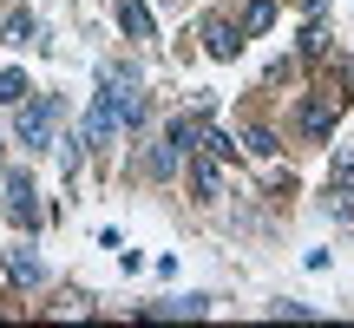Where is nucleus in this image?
<instances>
[{"mask_svg": "<svg viewBox=\"0 0 354 328\" xmlns=\"http://www.w3.org/2000/svg\"><path fill=\"white\" fill-rule=\"evenodd\" d=\"M53 125H59V99H53V92L26 99L20 118H13V138H20V152H46V145H53Z\"/></svg>", "mask_w": 354, "mask_h": 328, "instance_id": "obj_1", "label": "nucleus"}, {"mask_svg": "<svg viewBox=\"0 0 354 328\" xmlns=\"http://www.w3.org/2000/svg\"><path fill=\"white\" fill-rule=\"evenodd\" d=\"M203 53H210V60H236L243 53V26L236 20H203Z\"/></svg>", "mask_w": 354, "mask_h": 328, "instance_id": "obj_2", "label": "nucleus"}, {"mask_svg": "<svg viewBox=\"0 0 354 328\" xmlns=\"http://www.w3.org/2000/svg\"><path fill=\"white\" fill-rule=\"evenodd\" d=\"M7 217H13V224H26V230L39 224V203H33V177H26V171H13V177H7Z\"/></svg>", "mask_w": 354, "mask_h": 328, "instance_id": "obj_3", "label": "nucleus"}, {"mask_svg": "<svg viewBox=\"0 0 354 328\" xmlns=\"http://www.w3.org/2000/svg\"><path fill=\"white\" fill-rule=\"evenodd\" d=\"M335 118H342V99H335V92H328V99H308V105H302V131H308V138H328Z\"/></svg>", "mask_w": 354, "mask_h": 328, "instance_id": "obj_4", "label": "nucleus"}, {"mask_svg": "<svg viewBox=\"0 0 354 328\" xmlns=\"http://www.w3.org/2000/svg\"><path fill=\"white\" fill-rule=\"evenodd\" d=\"M216 164H223L216 152H203L197 164H190V190H197V197H216V190H223V171H216Z\"/></svg>", "mask_w": 354, "mask_h": 328, "instance_id": "obj_5", "label": "nucleus"}, {"mask_svg": "<svg viewBox=\"0 0 354 328\" xmlns=\"http://www.w3.org/2000/svg\"><path fill=\"white\" fill-rule=\"evenodd\" d=\"M118 26H125L131 39H151V7H145V0H118Z\"/></svg>", "mask_w": 354, "mask_h": 328, "instance_id": "obj_6", "label": "nucleus"}, {"mask_svg": "<svg viewBox=\"0 0 354 328\" xmlns=\"http://www.w3.org/2000/svg\"><path fill=\"white\" fill-rule=\"evenodd\" d=\"M197 131H203V118H171V131H165V145H171L177 158H190V152H197V145H190V138H197Z\"/></svg>", "mask_w": 354, "mask_h": 328, "instance_id": "obj_7", "label": "nucleus"}, {"mask_svg": "<svg viewBox=\"0 0 354 328\" xmlns=\"http://www.w3.org/2000/svg\"><path fill=\"white\" fill-rule=\"evenodd\" d=\"M26 99H33L26 73H0V105H26Z\"/></svg>", "mask_w": 354, "mask_h": 328, "instance_id": "obj_8", "label": "nucleus"}, {"mask_svg": "<svg viewBox=\"0 0 354 328\" xmlns=\"http://www.w3.org/2000/svg\"><path fill=\"white\" fill-rule=\"evenodd\" d=\"M269 20H276V7H269V0H243V33H263Z\"/></svg>", "mask_w": 354, "mask_h": 328, "instance_id": "obj_9", "label": "nucleus"}, {"mask_svg": "<svg viewBox=\"0 0 354 328\" xmlns=\"http://www.w3.org/2000/svg\"><path fill=\"white\" fill-rule=\"evenodd\" d=\"M0 39H13V46H20V39H33V13H7V26H0Z\"/></svg>", "mask_w": 354, "mask_h": 328, "instance_id": "obj_10", "label": "nucleus"}, {"mask_svg": "<svg viewBox=\"0 0 354 328\" xmlns=\"http://www.w3.org/2000/svg\"><path fill=\"white\" fill-rule=\"evenodd\" d=\"M7 276H13V282H39V263H33V256H20V250H13V256H7Z\"/></svg>", "mask_w": 354, "mask_h": 328, "instance_id": "obj_11", "label": "nucleus"}, {"mask_svg": "<svg viewBox=\"0 0 354 328\" xmlns=\"http://www.w3.org/2000/svg\"><path fill=\"white\" fill-rule=\"evenodd\" d=\"M328 210L335 217H354V184H328Z\"/></svg>", "mask_w": 354, "mask_h": 328, "instance_id": "obj_12", "label": "nucleus"}]
</instances>
